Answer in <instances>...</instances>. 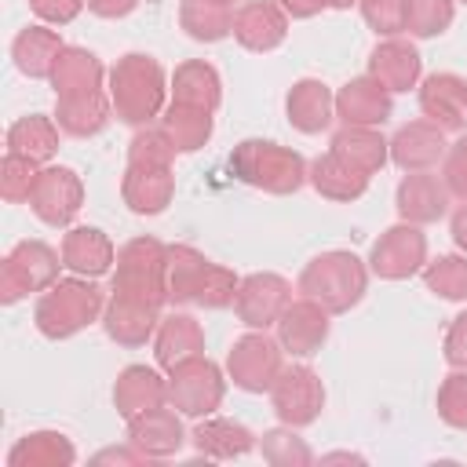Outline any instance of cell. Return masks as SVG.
Listing matches in <instances>:
<instances>
[{
  "instance_id": "obj_21",
  "label": "cell",
  "mask_w": 467,
  "mask_h": 467,
  "mask_svg": "<svg viewBox=\"0 0 467 467\" xmlns=\"http://www.w3.org/2000/svg\"><path fill=\"white\" fill-rule=\"evenodd\" d=\"M285 117L296 131L321 135L336 120V91L317 77H303L285 95Z\"/></svg>"
},
{
  "instance_id": "obj_44",
  "label": "cell",
  "mask_w": 467,
  "mask_h": 467,
  "mask_svg": "<svg viewBox=\"0 0 467 467\" xmlns=\"http://www.w3.org/2000/svg\"><path fill=\"white\" fill-rule=\"evenodd\" d=\"M438 416L452 431H467V368H452L438 387Z\"/></svg>"
},
{
  "instance_id": "obj_8",
  "label": "cell",
  "mask_w": 467,
  "mask_h": 467,
  "mask_svg": "<svg viewBox=\"0 0 467 467\" xmlns=\"http://www.w3.org/2000/svg\"><path fill=\"white\" fill-rule=\"evenodd\" d=\"M281 368H285V347L274 336H266V328L244 332L241 339H234L226 354V376L234 379V387L248 394H270Z\"/></svg>"
},
{
  "instance_id": "obj_29",
  "label": "cell",
  "mask_w": 467,
  "mask_h": 467,
  "mask_svg": "<svg viewBox=\"0 0 467 467\" xmlns=\"http://www.w3.org/2000/svg\"><path fill=\"white\" fill-rule=\"evenodd\" d=\"M66 51L62 36L51 29V26H26L18 29V36L11 40V58H15V69L29 80H51V69L58 62V55Z\"/></svg>"
},
{
  "instance_id": "obj_24",
  "label": "cell",
  "mask_w": 467,
  "mask_h": 467,
  "mask_svg": "<svg viewBox=\"0 0 467 467\" xmlns=\"http://www.w3.org/2000/svg\"><path fill=\"white\" fill-rule=\"evenodd\" d=\"M182 412L171 409V405H161V409H150L135 420H128V441L135 449H142L150 460H164V456H175L186 441V431H182Z\"/></svg>"
},
{
  "instance_id": "obj_37",
  "label": "cell",
  "mask_w": 467,
  "mask_h": 467,
  "mask_svg": "<svg viewBox=\"0 0 467 467\" xmlns=\"http://www.w3.org/2000/svg\"><path fill=\"white\" fill-rule=\"evenodd\" d=\"M102 77H106V69H102V62H99L95 51H88V47H69V44H66V51L58 55V62H55V69H51V88H55V95L95 91V88H102Z\"/></svg>"
},
{
  "instance_id": "obj_15",
  "label": "cell",
  "mask_w": 467,
  "mask_h": 467,
  "mask_svg": "<svg viewBox=\"0 0 467 467\" xmlns=\"http://www.w3.org/2000/svg\"><path fill=\"white\" fill-rule=\"evenodd\" d=\"M288 36V15L277 0H241L234 7V40L244 51H277Z\"/></svg>"
},
{
  "instance_id": "obj_50",
  "label": "cell",
  "mask_w": 467,
  "mask_h": 467,
  "mask_svg": "<svg viewBox=\"0 0 467 467\" xmlns=\"http://www.w3.org/2000/svg\"><path fill=\"white\" fill-rule=\"evenodd\" d=\"M139 7V0H88V11L99 18H128Z\"/></svg>"
},
{
  "instance_id": "obj_47",
  "label": "cell",
  "mask_w": 467,
  "mask_h": 467,
  "mask_svg": "<svg viewBox=\"0 0 467 467\" xmlns=\"http://www.w3.org/2000/svg\"><path fill=\"white\" fill-rule=\"evenodd\" d=\"M84 7H88V0H29V11L44 26H69Z\"/></svg>"
},
{
  "instance_id": "obj_17",
  "label": "cell",
  "mask_w": 467,
  "mask_h": 467,
  "mask_svg": "<svg viewBox=\"0 0 467 467\" xmlns=\"http://www.w3.org/2000/svg\"><path fill=\"white\" fill-rule=\"evenodd\" d=\"M449 186L441 175L434 171H405V179L394 190V208L401 215V223H416V226H431L449 212Z\"/></svg>"
},
{
  "instance_id": "obj_27",
  "label": "cell",
  "mask_w": 467,
  "mask_h": 467,
  "mask_svg": "<svg viewBox=\"0 0 467 467\" xmlns=\"http://www.w3.org/2000/svg\"><path fill=\"white\" fill-rule=\"evenodd\" d=\"M190 441L208 460H241L259 445V438L241 420H226V416H215V412L201 416V423L193 427Z\"/></svg>"
},
{
  "instance_id": "obj_14",
  "label": "cell",
  "mask_w": 467,
  "mask_h": 467,
  "mask_svg": "<svg viewBox=\"0 0 467 467\" xmlns=\"http://www.w3.org/2000/svg\"><path fill=\"white\" fill-rule=\"evenodd\" d=\"M120 197L128 212L135 215H161L171 197H175V171L171 164H153V161H128L124 179H120Z\"/></svg>"
},
{
  "instance_id": "obj_26",
  "label": "cell",
  "mask_w": 467,
  "mask_h": 467,
  "mask_svg": "<svg viewBox=\"0 0 467 467\" xmlns=\"http://www.w3.org/2000/svg\"><path fill=\"white\" fill-rule=\"evenodd\" d=\"M161 325V310L153 306H142L135 299H120V296H109L106 299V310H102V328L106 336L117 343V347H146L153 343V332Z\"/></svg>"
},
{
  "instance_id": "obj_52",
  "label": "cell",
  "mask_w": 467,
  "mask_h": 467,
  "mask_svg": "<svg viewBox=\"0 0 467 467\" xmlns=\"http://www.w3.org/2000/svg\"><path fill=\"white\" fill-rule=\"evenodd\" d=\"M449 234H452L456 248L467 255V201L456 204V212H452V219H449Z\"/></svg>"
},
{
  "instance_id": "obj_7",
  "label": "cell",
  "mask_w": 467,
  "mask_h": 467,
  "mask_svg": "<svg viewBox=\"0 0 467 467\" xmlns=\"http://www.w3.org/2000/svg\"><path fill=\"white\" fill-rule=\"evenodd\" d=\"M226 398V376L223 368L197 354V358H186L179 361L175 368H168V405L179 409L182 416H212Z\"/></svg>"
},
{
  "instance_id": "obj_11",
  "label": "cell",
  "mask_w": 467,
  "mask_h": 467,
  "mask_svg": "<svg viewBox=\"0 0 467 467\" xmlns=\"http://www.w3.org/2000/svg\"><path fill=\"white\" fill-rule=\"evenodd\" d=\"M26 204L44 226H69L84 208V182L66 164H44Z\"/></svg>"
},
{
  "instance_id": "obj_13",
  "label": "cell",
  "mask_w": 467,
  "mask_h": 467,
  "mask_svg": "<svg viewBox=\"0 0 467 467\" xmlns=\"http://www.w3.org/2000/svg\"><path fill=\"white\" fill-rule=\"evenodd\" d=\"M274 328H277V343L285 347V354H292V358H314L325 347L328 332H332V314L321 303L299 296V299H292L285 306V314L277 317Z\"/></svg>"
},
{
  "instance_id": "obj_31",
  "label": "cell",
  "mask_w": 467,
  "mask_h": 467,
  "mask_svg": "<svg viewBox=\"0 0 467 467\" xmlns=\"http://www.w3.org/2000/svg\"><path fill=\"white\" fill-rule=\"evenodd\" d=\"M368 179H372V175L350 168V164L339 161L332 150L321 153V157H314V161L306 164V182H310L325 201H336V204L358 201V197L368 190Z\"/></svg>"
},
{
  "instance_id": "obj_30",
  "label": "cell",
  "mask_w": 467,
  "mask_h": 467,
  "mask_svg": "<svg viewBox=\"0 0 467 467\" xmlns=\"http://www.w3.org/2000/svg\"><path fill=\"white\" fill-rule=\"evenodd\" d=\"M328 150L365 175L383 171V164L390 161V139H383L379 128H361V124H343L328 139Z\"/></svg>"
},
{
  "instance_id": "obj_12",
  "label": "cell",
  "mask_w": 467,
  "mask_h": 467,
  "mask_svg": "<svg viewBox=\"0 0 467 467\" xmlns=\"http://www.w3.org/2000/svg\"><path fill=\"white\" fill-rule=\"evenodd\" d=\"M288 303H292L288 277H281L274 270H259V274L241 277L237 296H234V314L248 328H274Z\"/></svg>"
},
{
  "instance_id": "obj_35",
  "label": "cell",
  "mask_w": 467,
  "mask_h": 467,
  "mask_svg": "<svg viewBox=\"0 0 467 467\" xmlns=\"http://www.w3.org/2000/svg\"><path fill=\"white\" fill-rule=\"evenodd\" d=\"M58 124L55 117H44V113H29V117H18L11 128H7V153H18V157H29L36 164H47L55 153H58Z\"/></svg>"
},
{
  "instance_id": "obj_41",
  "label": "cell",
  "mask_w": 467,
  "mask_h": 467,
  "mask_svg": "<svg viewBox=\"0 0 467 467\" xmlns=\"http://www.w3.org/2000/svg\"><path fill=\"white\" fill-rule=\"evenodd\" d=\"M456 18V0H409V18L405 33L416 40L441 36Z\"/></svg>"
},
{
  "instance_id": "obj_40",
  "label": "cell",
  "mask_w": 467,
  "mask_h": 467,
  "mask_svg": "<svg viewBox=\"0 0 467 467\" xmlns=\"http://www.w3.org/2000/svg\"><path fill=\"white\" fill-rule=\"evenodd\" d=\"M259 452H263V460L274 463V467H306V463H314V449H310V445L296 434V427H288V423H281V427H274V431H263Z\"/></svg>"
},
{
  "instance_id": "obj_43",
  "label": "cell",
  "mask_w": 467,
  "mask_h": 467,
  "mask_svg": "<svg viewBox=\"0 0 467 467\" xmlns=\"http://www.w3.org/2000/svg\"><path fill=\"white\" fill-rule=\"evenodd\" d=\"M40 168H44V164H36V161H29V157L7 153V157L0 161V197H4V201H11V204L29 201V193H33V182H36Z\"/></svg>"
},
{
  "instance_id": "obj_6",
  "label": "cell",
  "mask_w": 467,
  "mask_h": 467,
  "mask_svg": "<svg viewBox=\"0 0 467 467\" xmlns=\"http://www.w3.org/2000/svg\"><path fill=\"white\" fill-rule=\"evenodd\" d=\"M62 252H55L47 241H18L4 263H0V303H18L26 299L29 292H44L58 281V270H62Z\"/></svg>"
},
{
  "instance_id": "obj_38",
  "label": "cell",
  "mask_w": 467,
  "mask_h": 467,
  "mask_svg": "<svg viewBox=\"0 0 467 467\" xmlns=\"http://www.w3.org/2000/svg\"><path fill=\"white\" fill-rule=\"evenodd\" d=\"M208 259L204 252H197L193 244H168V259H164V285H168V303H193V292L201 285Z\"/></svg>"
},
{
  "instance_id": "obj_32",
  "label": "cell",
  "mask_w": 467,
  "mask_h": 467,
  "mask_svg": "<svg viewBox=\"0 0 467 467\" xmlns=\"http://www.w3.org/2000/svg\"><path fill=\"white\" fill-rule=\"evenodd\" d=\"M168 88H171V102L197 106V109H208V113H215L219 102H223V77L204 58H186L182 66H175Z\"/></svg>"
},
{
  "instance_id": "obj_23",
  "label": "cell",
  "mask_w": 467,
  "mask_h": 467,
  "mask_svg": "<svg viewBox=\"0 0 467 467\" xmlns=\"http://www.w3.org/2000/svg\"><path fill=\"white\" fill-rule=\"evenodd\" d=\"M109 120H113V102H109V91L102 88L77 91V95H55V124L62 128V135L91 139L106 131Z\"/></svg>"
},
{
  "instance_id": "obj_42",
  "label": "cell",
  "mask_w": 467,
  "mask_h": 467,
  "mask_svg": "<svg viewBox=\"0 0 467 467\" xmlns=\"http://www.w3.org/2000/svg\"><path fill=\"white\" fill-rule=\"evenodd\" d=\"M237 285H241V277H237L230 266L208 259V266H204V274H201V285H197V292H193V303L204 306V310H226V306H234Z\"/></svg>"
},
{
  "instance_id": "obj_19",
  "label": "cell",
  "mask_w": 467,
  "mask_h": 467,
  "mask_svg": "<svg viewBox=\"0 0 467 467\" xmlns=\"http://www.w3.org/2000/svg\"><path fill=\"white\" fill-rule=\"evenodd\" d=\"M368 77L379 80L390 95H398V91L420 88V80H423V58H420V51L409 40L383 36L368 51Z\"/></svg>"
},
{
  "instance_id": "obj_3",
  "label": "cell",
  "mask_w": 467,
  "mask_h": 467,
  "mask_svg": "<svg viewBox=\"0 0 467 467\" xmlns=\"http://www.w3.org/2000/svg\"><path fill=\"white\" fill-rule=\"evenodd\" d=\"M368 263L358 259L354 252L347 248H332V252H321L314 255L303 270H299V296L321 303L328 314H347L354 310L365 292H368Z\"/></svg>"
},
{
  "instance_id": "obj_18",
  "label": "cell",
  "mask_w": 467,
  "mask_h": 467,
  "mask_svg": "<svg viewBox=\"0 0 467 467\" xmlns=\"http://www.w3.org/2000/svg\"><path fill=\"white\" fill-rule=\"evenodd\" d=\"M449 142L445 131L438 124L423 120H409L390 135V164H398L401 171H434L445 157Z\"/></svg>"
},
{
  "instance_id": "obj_33",
  "label": "cell",
  "mask_w": 467,
  "mask_h": 467,
  "mask_svg": "<svg viewBox=\"0 0 467 467\" xmlns=\"http://www.w3.org/2000/svg\"><path fill=\"white\" fill-rule=\"evenodd\" d=\"M77 449L62 431H29L7 449V467H73Z\"/></svg>"
},
{
  "instance_id": "obj_55",
  "label": "cell",
  "mask_w": 467,
  "mask_h": 467,
  "mask_svg": "<svg viewBox=\"0 0 467 467\" xmlns=\"http://www.w3.org/2000/svg\"><path fill=\"white\" fill-rule=\"evenodd\" d=\"M460 4H467V0H460Z\"/></svg>"
},
{
  "instance_id": "obj_53",
  "label": "cell",
  "mask_w": 467,
  "mask_h": 467,
  "mask_svg": "<svg viewBox=\"0 0 467 467\" xmlns=\"http://www.w3.org/2000/svg\"><path fill=\"white\" fill-rule=\"evenodd\" d=\"M358 0H328V7H336V11H350Z\"/></svg>"
},
{
  "instance_id": "obj_1",
  "label": "cell",
  "mask_w": 467,
  "mask_h": 467,
  "mask_svg": "<svg viewBox=\"0 0 467 467\" xmlns=\"http://www.w3.org/2000/svg\"><path fill=\"white\" fill-rule=\"evenodd\" d=\"M168 73L164 66L146 55V51H128L113 62L109 69V102H113V117L120 124L131 128H146L153 117L164 113V99H168Z\"/></svg>"
},
{
  "instance_id": "obj_9",
  "label": "cell",
  "mask_w": 467,
  "mask_h": 467,
  "mask_svg": "<svg viewBox=\"0 0 467 467\" xmlns=\"http://www.w3.org/2000/svg\"><path fill=\"white\" fill-rule=\"evenodd\" d=\"M365 263L383 281H409L427 266V234L416 223H394L372 241Z\"/></svg>"
},
{
  "instance_id": "obj_20",
  "label": "cell",
  "mask_w": 467,
  "mask_h": 467,
  "mask_svg": "<svg viewBox=\"0 0 467 467\" xmlns=\"http://www.w3.org/2000/svg\"><path fill=\"white\" fill-rule=\"evenodd\" d=\"M394 113V95L372 80L368 73L365 77H350L339 91H336V117L343 124H361V128H379L387 117Z\"/></svg>"
},
{
  "instance_id": "obj_28",
  "label": "cell",
  "mask_w": 467,
  "mask_h": 467,
  "mask_svg": "<svg viewBox=\"0 0 467 467\" xmlns=\"http://www.w3.org/2000/svg\"><path fill=\"white\" fill-rule=\"evenodd\" d=\"M204 354V328L193 314H182V310H171L161 317L157 332H153V358L161 368H175L179 361L186 358H197Z\"/></svg>"
},
{
  "instance_id": "obj_2",
  "label": "cell",
  "mask_w": 467,
  "mask_h": 467,
  "mask_svg": "<svg viewBox=\"0 0 467 467\" xmlns=\"http://www.w3.org/2000/svg\"><path fill=\"white\" fill-rule=\"evenodd\" d=\"M106 292L95 285V277H58L51 288L36 296L33 325L44 339H73L88 325L102 321Z\"/></svg>"
},
{
  "instance_id": "obj_51",
  "label": "cell",
  "mask_w": 467,
  "mask_h": 467,
  "mask_svg": "<svg viewBox=\"0 0 467 467\" xmlns=\"http://www.w3.org/2000/svg\"><path fill=\"white\" fill-rule=\"evenodd\" d=\"M288 18H314L328 7V0H277Z\"/></svg>"
},
{
  "instance_id": "obj_54",
  "label": "cell",
  "mask_w": 467,
  "mask_h": 467,
  "mask_svg": "<svg viewBox=\"0 0 467 467\" xmlns=\"http://www.w3.org/2000/svg\"><path fill=\"white\" fill-rule=\"evenodd\" d=\"M215 4H226V7H234V4H241V0H215Z\"/></svg>"
},
{
  "instance_id": "obj_5",
  "label": "cell",
  "mask_w": 467,
  "mask_h": 467,
  "mask_svg": "<svg viewBox=\"0 0 467 467\" xmlns=\"http://www.w3.org/2000/svg\"><path fill=\"white\" fill-rule=\"evenodd\" d=\"M164 259H168V244H164V241H157V237H150V234L131 237L128 244L117 248L109 296L135 299V303H142V306L164 310V303H168Z\"/></svg>"
},
{
  "instance_id": "obj_16",
  "label": "cell",
  "mask_w": 467,
  "mask_h": 467,
  "mask_svg": "<svg viewBox=\"0 0 467 467\" xmlns=\"http://www.w3.org/2000/svg\"><path fill=\"white\" fill-rule=\"evenodd\" d=\"M420 113L441 131H467V77L460 73H431L420 80Z\"/></svg>"
},
{
  "instance_id": "obj_22",
  "label": "cell",
  "mask_w": 467,
  "mask_h": 467,
  "mask_svg": "<svg viewBox=\"0 0 467 467\" xmlns=\"http://www.w3.org/2000/svg\"><path fill=\"white\" fill-rule=\"evenodd\" d=\"M161 405H168V376H161L150 365L120 368L117 383H113V409L124 423L150 409H161Z\"/></svg>"
},
{
  "instance_id": "obj_45",
  "label": "cell",
  "mask_w": 467,
  "mask_h": 467,
  "mask_svg": "<svg viewBox=\"0 0 467 467\" xmlns=\"http://www.w3.org/2000/svg\"><path fill=\"white\" fill-rule=\"evenodd\" d=\"M365 26L376 36H398L405 33V18H409V0H358Z\"/></svg>"
},
{
  "instance_id": "obj_34",
  "label": "cell",
  "mask_w": 467,
  "mask_h": 467,
  "mask_svg": "<svg viewBox=\"0 0 467 467\" xmlns=\"http://www.w3.org/2000/svg\"><path fill=\"white\" fill-rule=\"evenodd\" d=\"M157 128L168 135V142L175 146V153H197L201 146H208V139L215 131V117L208 109H197V106L168 102Z\"/></svg>"
},
{
  "instance_id": "obj_10",
  "label": "cell",
  "mask_w": 467,
  "mask_h": 467,
  "mask_svg": "<svg viewBox=\"0 0 467 467\" xmlns=\"http://www.w3.org/2000/svg\"><path fill=\"white\" fill-rule=\"evenodd\" d=\"M274 416L288 427H310L325 409V383L310 365H285L281 376L270 387Z\"/></svg>"
},
{
  "instance_id": "obj_39",
  "label": "cell",
  "mask_w": 467,
  "mask_h": 467,
  "mask_svg": "<svg viewBox=\"0 0 467 467\" xmlns=\"http://www.w3.org/2000/svg\"><path fill=\"white\" fill-rule=\"evenodd\" d=\"M420 274H423L427 292H434L438 299H449V303H463L467 299V255L427 259V266Z\"/></svg>"
},
{
  "instance_id": "obj_48",
  "label": "cell",
  "mask_w": 467,
  "mask_h": 467,
  "mask_svg": "<svg viewBox=\"0 0 467 467\" xmlns=\"http://www.w3.org/2000/svg\"><path fill=\"white\" fill-rule=\"evenodd\" d=\"M441 354L452 368H467V310L449 321L445 339H441Z\"/></svg>"
},
{
  "instance_id": "obj_49",
  "label": "cell",
  "mask_w": 467,
  "mask_h": 467,
  "mask_svg": "<svg viewBox=\"0 0 467 467\" xmlns=\"http://www.w3.org/2000/svg\"><path fill=\"white\" fill-rule=\"evenodd\" d=\"M95 463H150V456L128 441V445H120V449H102V452H95Z\"/></svg>"
},
{
  "instance_id": "obj_46",
  "label": "cell",
  "mask_w": 467,
  "mask_h": 467,
  "mask_svg": "<svg viewBox=\"0 0 467 467\" xmlns=\"http://www.w3.org/2000/svg\"><path fill=\"white\" fill-rule=\"evenodd\" d=\"M438 175L445 179V186H449V193H452V197L467 201V131H460V139H456V142H449V150H445V157H441V171H438Z\"/></svg>"
},
{
  "instance_id": "obj_25",
  "label": "cell",
  "mask_w": 467,
  "mask_h": 467,
  "mask_svg": "<svg viewBox=\"0 0 467 467\" xmlns=\"http://www.w3.org/2000/svg\"><path fill=\"white\" fill-rule=\"evenodd\" d=\"M58 252H62L66 270H73L80 277H102L117 263V248L99 226H69Z\"/></svg>"
},
{
  "instance_id": "obj_4",
  "label": "cell",
  "mask_w": 467,
  "mask_h": 467,
  "mask_svg": "<svg viewBox=\"0 0 467 467\" xmlns=\"http://www.w3.org/2000/svg\"><path fill=\"white\" fill-rule=\"evenodd\" d=\"M230 171L263 193L288 197L306 182V161L299 150L270 142V139H244L230 153Z\"/></svg>"
},
{
  "instance_id": "obj_36",
  "label": "cell",
  "mask_w": 467,
  "mask_h": 467,
  "mask_svg": "<svg viewBox=\"0 0 467 467\" xmlns=\"http://www.w3.org/2000/svg\"><path fill=\"white\" fill-rule=\"evenodd\" d=\"M179 26L197 44H219V40L234 36V7L215 4V0H182Z\"/></svg>"
}]
</instances>
